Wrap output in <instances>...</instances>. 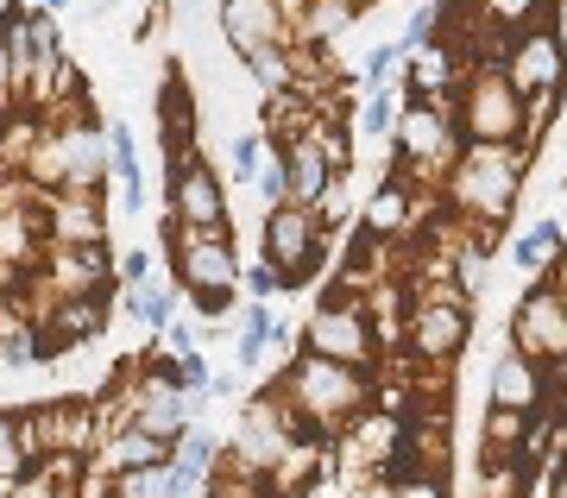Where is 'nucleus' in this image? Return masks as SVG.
<instances>
[{
  "label": "nucleus",
  "mask_w": 567,
  "mask_h": 498,
  "mask_svg": "<svg viewBox=\"0 0 567 498\" xmlns=\"http://www.w3.org/2000/svg\"><path fill=\"white\" fill-rule=\"evenodd\" d=\"M278 398L303 417L309 436H341L353 417H365L372 404H379V373H365V366H347V359H322L297 347V359L278 373Z\"/></svg>",
  "instance_id": "f257e3e1"
},
{
  "label": "nucleus",
  "mask_w": 567,
  "mask_h": 498,
  "mask_svg": "<svg viewBox=\"0 0 567 498\" xmlns=\"http://www.w3.org/2000/svg\"><path fill=\"white\" fill-rule=\"evenodd\" d=\"M461 108L454 95H404V114H398V133H391V171H404L410 183H435L442 190L454 159H461Z\"/></svg>",
  "instance_id": "20e7f679"
},
{
  "label": "nucleus",
  "mask_w": 567,
  "mask_h": 498,
  "mask_svg": "<svg viewBox=\"0 0 567 498\" xmlns=\"http://www.w3.org/2000/svg\"><path fill=\"white\" fill-rule=\"evenodd\" d=\"M39 202H44V240H58V246L107 240V190H39Z\"/></svg>",
  "instance_id": "f8f14e48"
},
{
  "label": "nucleus",
  "mask_w": 567,
  "mask_h": 498,
  "mask_svg": "<svg viewBox=\"0 0 567 498\" xmlns=\"http://www.w3.org/2000/svg\"><path fill=\"white\" fill-rule=\"evenodd\" d=\"M240 291H246V297H278V291H284V272H278L271 260H252V265H246V278H240Z\"/></svg>",
  "instance_id": "e433bc0d"
},
{
  "label": "nucleus",
  "mask_w": 567,
  "mask_h": 498,
  "mask_svg": "<svg viewBox=\"0 0 567 498\" xmlns=\"http://www.w3.org/2000/svg\"><path fill=\"white\" fill-rule=\"evenodd\" d=\"M158 341L171 347V354H189V347H203V341H208V328H196V322H171Z\"/></svg>",
  "instance_id": "ea45409f"
},
{
  "label": "nucleus",
  "mask_w": 567,
  "mask_h": 498,
  "mask_svg": "<svg viewBox=\"0 0 567 498\" xmlns=\"http://www.w3.org/2000/svg\"><path fill=\"white\" fill-rule=\"evenodd\" d=\"M360 20H365V7H360V0H309V7H303V20L290 26V39H309V44H341Z\"/></svg>",
  "instance_id": "5701e85b"
},
{
  "label": "nucleus",
  "mask_w": 567,
  "mask_h": 498,
  "mask_svg": "<svg viewBox=\"0 0 567 498\" xmlns=\"http://www.w3.org/2000/svg\"><path fill=\"white\" fill-rule=\"evenodd\" d=\"M466 341H473V297H466L461 284H416L404 354L410 359H461Z\"/></svg>",
  "instance_id": "0eeeda50"
},
{
  "label": "nucleus",
  "mask_w": 567,
  "mask_h": 498,
  "mask_svg": "<svg viewBox=\"0 0 567 498\" xmlns=\"http://www.w3.org/2000/svg\"><path fill=\"white\" fill-rule=\"evenodd\" d=\"M158 140L164 152H196V95H189V82L177 70L158 89Z\"/></svg>",
  "instance_id": "4be33fe9"
},
{
  "label": "nucleus",
  "mask_w": 567,
  "mask_h": 498,
  "mask_svg": "<svg viewBox=\"0 0 567 498\" xmlns=\"http://www.w3.org/2000/svg\"><path fill=\"white\" fill-rule=\"evenodd\" d=\"M561 101H567V89H536V95H524V140L529 145L548 140V126L561 120Z\"/></svg>",
  "instance_id": "473e14b6"
},
{
  "label": "nucleus",
  "mask_w": 567,
  "mask_h": 498,
  "mask_svg": "<svg viewBox=\"0 0 567 498\" xmlns=\"http://www.w3.org/2000/svg\"><path fill=\"white\" fill-rule=\"evenodd\" d=\"M265 260L284 272V291H303L328 265V221L316 202H278L265 209Z\"/></svg>",
  "instance_id": "6e6552de"
},
{
  "label": "nucleus",
  "mask_w": 567,
  "mask_h": 498,
  "mask_svg": "<svg viewBox=\"0 0 567 498\" xmlns=\"http://www.w3.org/2000/svg\"><path fill=\"white\" fill-rule=\"evenodd\" d=\"M303 7H309V0H284V13H290V26L303 20Z\"/></svg>",
  "instance_id": "a18cd8bd"
},
{
  "label": "nucleus",
  "mask_w": 567,
  "mask_h": 498,
  "mask_svg": "<svg viewBox=\"0 0 567 498\" xmlns=\"http://www.w3.org/2000/svg\"><path fill=\"white\" fill-rule=\"evenodd\" d=\"M39 7H51V13H63V7H76V0H39Z\"/></svg>",
  "instance_id": "49530a36"
},
{
  "label": "nucleus",
  "mask_w": 567,
  "mask_h": 498,
  "mask_svg": "<svg viewBox=\"0 0 567 498\" xmlns=\"http://www.w3.org/2000/svg\"><path fill=\"white\" fill-rule=\"evenodd\" d=\"M284 159H290V202H322L328 196V183L341 177L334 164H328V152L316 140H297V145H284Z\"/></svg>",
  "instance_id": "b1692460"
},
{
  "label": "nucleus",
  "mask_w": 567,
  "mask_h": 498,
  "mask_svg": "<svg viewBox=\"0 0 567 498\" xmlns=\"http://www.w3.org/2000/svg\"><path fill=\"white\" fill-rule=\"evenodd\" d=\"M486 404H511V410H536V404H548V366L543 359H529L524 347H511L505 359H492Z\"/></svg>",
  "instance_id": "2eb2a0df"
},
{
  "label": "nucleus",
  "mask_w": 567,
  "mask_h": 498,
  "mask_svg": "<svg viewBox=\"0 0 567 498\" xmlns=\"http://www.w3.org/2000/svg\"><path fill=\"white\" fill-rule=\"evenodd\" d=\"M0 120H7V114H0Z\"/></svg>",
  "instance_id": "de8ad7c7"
},
{
  "label": "nucleus",
  "mask_w": 567,
  "mask_h": 498,
  "mask_svg": "<svg viewBox=\"0 0 567 498\" xmlns=\"http://www.w3.org/2000/svg\"><path fill=\"white\" fill-rule=\"evenodd\" d=\"M252 190H259V202H265V209H278V202H290V159H284V152H271V159H265V171L252 177Z\"/></svg>",
  "instance_id": "c9c22d12"
},
{
  "label": "nucleus",
  "mask_w": 567,
  "mask_h": 498,
  "mask_svg": "<svg viewBox=\"0 0 567 498\" xmlns=\"http://www.w3.org/2000/svg\"><path fill=\"white\" fill-rule=\"evenodd\" d=\"M529 429H536V410H511V404H486V423H480V460H511V455H529Z\"/></svg>",
  "instance_id": "412c9836"
},
{
  "label": "nucleus",
  "mask_w": 567,
  "mask_h": 498,
  "mask_svg": "<svg viewBox=\"0 0 567 498\" xmlns=\"http://www.w3.org/2000/svg\"><path fill=\"white\" fill-rule=\"evenodd\" d=\"M555 7L561 0H473V13L492 26V32H524V26H543V20H555Z\"/></svg>",
  "instance_id": "bb28decb"
},
{
  "label": "nucleus",
  "mask_w": 567,
  "mask_h": 498,
  "mask_svg": "<svg viewBox=\"0 0 567 498\" xmlns=\"http://www.w3.org/2000/svg\"><path fill=\"white\" fill-rule=\"evenodd\" d=\"M158 234H164L171 278L183 284V297L196 303L208 322H221V309L234 303V291L246 278V260H240V246H234V234L227 227H196V221L171 215V209H164Z\"/></svg>",
  "instance_id": "7ed1b4c3"
},
{
  "label": "nucleus",
  "mask_w": 567,
  "mask_h": 498,
  "mask_svg": "<svg viewBox=\"0 0 567 498\" xmlns=\"http://www.w3.org/2000/svg\"><path fill=\"white\" fill-rule=\"evenodd\" d=\"M461 77H466V58L442 39V32L404 58V95H454Z\"/></svg>",
  "instance_id": "dca6fc26"
},
{
  "label": "nucleus",
  "mask_w": 567,
  "mask_h": 498,
  "mask_svg": "<svg viewBox=\"0 0 567 498\" xmlns=\"http://www.w3.org/2000/svg\"><path fill=\"white\" fill-rule=\"evenodd\" d=\"M234 373H240V366H234ZM234 373H215V385H208V398H234V392H240V379H234Z\"/></svg>",
  "instance_id": "79ce46f5"
},
{
  "label": "nucleus",
  "mask_w": 567,
  "mask_h": 498,
  "mask_svg": "<svg viewBox=\"0 0 567 498\" xmlns=\"http://www.w3.org/2000/svg\"><path fill=\"white\" fill-rule=\"evenodd\" d=\"M543 498H567V467H561V474H555V479L543 486Z\"/></svg>",
  "instance_id": "c03bdc74"
},
{
  "label": "nucleus",
  "mask_w": 567,
  "mask_h": 498,
  "mask_svg": "<svg viewBox=\"0 0 567 498\" xmlns=\"http://www.w3.org/2000/svg\"><path fill=\"white\" fill-rule=\"evenodd\" d=\"M140 278H152V265H145V253L133 246V253H121V284H140Z\"/></svg>",
  "instance_id": "a19ab883"
},
{
  "label": "nucleus",
  "mask_w": 567,
  "mask_h": 498,
  "mask_svg": "<svg viewBox=\"0 0 567 498\" xmlns=\"http://www.w3.org/2000/svg\"><path fill=\"white\" fill-rule=\"evenodd\" d=\"M121 303L133 309L140 328L164 335L171 322H177V284H158V278H140V284H121Z\"/></svg>",
  "instance_id": "a878e982"
},
{
  "label": "nucleus",
  "mask_w": 567,
  "mask_h": 498,
  "mask_svg": "<svg viewBox=\"0 0 567 498\" xmlns=\"http://www.w3.org/2000/svg\"><path fill=\"white\" fill-rule=\"evenodd\" d=\"M454 108L466 140H524V89L511 82L505 63H466Z\"/></svg>",
  "instance_id": "423d86ee"
},
{
  "label": "nucleus",
  "mask_w": 567,
  "mask_h": 498,
  "mask_svg": "<svg viewBox=\"0 0 567 498\" xmlns=\"http://www.w3.org/2000/svg\"><path fill=\"white\" fill-rule=\"evenodd\" d=\"M505 70H511V82H517L524 95H536V89H567V39L555 32V20L511 32Z\"/></svg>",
  "instance_id": "9d476101"
},
{
  "label": "nucleus",
  "mask_w": 567,
  "mask_h": 498,
  "mask_svg": "<svg viewBox=\"0 0 567 498\" xmlns=\"http://www.w3.org/2000/svg\"><path fill=\"white\" fill-rule=\"evenodd\" d=\"M297 347H309V354H322V359H347V366L379 373V335H372L365 297H353V291H341V284H334V291H322V303L309 309Z\"/></svg>",
  "instance_id": "39448f33"
},
{
  "label": "nucleus",
  "mask_w": 567,
  "mask_h": 498,
  "mask_svg": "<svg viewBox=\"0 0 567 498\" xmlns=\"http://www.w3.org/2000/svg\"><path fill=\"white\" fill-rule=\"evenodd\" d=\"M391 498H447V479H423V474L391 479Z\"/></svg>",
  "instance_id": "58836bf2"
},
{
  "label": "nucleus",
  "mask_w": 567,
  "mask_h": 498,
  "mask_svg": "<svg viewBox=\"0 0 567 498\" xmlns=\"http://www.w3.org/2000/svg\"><path fill=\"white\" fill-rule=\"evenodd\" d=\"M398 114H404V101H398V95H385V89H365L353 126H360L365 140H391V133H398Z\"/></svg>",
  "instance_id": "c756f323"
},
{
  "label": "nucleus",
  "mask_w": 567,
  "mask_h": 498,
  "mask_svg": "<svg viewBox=\"0 0 567 498\" xmlns=\"http://www.w3.org/2000/svg\"><path fill=\"white\" fill-rule=\"evenodd\" d=\"M221 448H227L221 436H208V429L189 423V436L177 441V467H183V474H196V479H208V474H215V460H221Z\"/></svg>",
  "instance_id": "2f4dec72"
},
{
  "label": "nucleus",
  "mask_w": 567,
  "mask_h": 498,
  "mask_svg": "<svg viewBox=\"0 0 567 498\" xmlns=\"http://www.w3.org/2000/svg\"><path fill=\"white\" fill-rule=\"evenodd\" d=\"M95 460L102 467H114V474H133V467H164V460H177V441L152 436V429H140V423H126L121 436H107L102 448H95Z\"/></svg>",
  "instance_id": "6ab92c4d"
},
{
  "label": "nucleus",
  "mask_w": 567,
  "mask_h": 498,
  "mask_svg": "<svg viewBox=\"0 0 567 498\" xmlns=\"http://www.w3.org/2000/svg\"><path fill=\"white\" fill-rule=\"evenodd\" d=\"M265 347H290L297 354V341L284 335V322H278V309H271V297H246V309H240V335H234V366L240 373H252L265 359Z\"/></svg>",
  "instance_id": "a211bd4d"
},
{
  "label": "nucleus",
  "mask_w": 567,
  "mask_h": 498,
  "mask_svg": "<svg viewBox=\"0 0 567 498\" xmlns=\"http://www.w3.org/2000/svg\"><path fill=\"white\" fill-rule=\"evenodd\" d=\"M265 152H271V140H265V126H240L234 140H227V159H234V183H252L265 171Z\"/></svg>",
  "instance_id": "7c9ffc66"
},
{
  "label": "nucleus",
  "mask_w": 567,
  "mask_h": 498,
  "mask_svg": "<svg viewBox=\"0 0 567 498\" xmlns=\"http://www.w3.org/2000/svg\"><path fill=\"white\" fill-rule=\"evenodd\" d=\"M240 70L259 82V95H278V89H297V63H290V44H259L246 51Z\"/></svg>",
  "instance_id": "cd10ccee"
},
{
  "label": "nucleus",
  "mask_w": 567,
  "mask_h": 498,
  "mask_svg": "<svg viewBox=\"0 0 567 498\" xmlns=\"http://www.w3.org/2000/svg\"><path fill=\"white\" fill-rule=\"evenodd\" d=\"M536 164V145L529 140H466L454 171L442 183L447 215L461 221H505L524 196V177Z\"/></svg>",
  "instance_id": "f03ea898"
},
{
  "label": "nucleus",
  "mask_w": 567,
  "mask_h": 498,
  "mask_svg": "<svg viewBox=\"0 0 567 498\" xmlns=\"http://www.w3.org/2000/svg\"><path fill=\"white\" fill-rule=\"evenodd\" d=\"M164 209L196 227H227V183L208 159L183 164V171H164Z\"/></svg>",
  "instance_id": "ddd939ff"
},
{
  "label": "nucleus",
  "mask_w": 567,
  "mask_h": 498,
  "mask_svg": "<svg viewBox=\"0 0 567 498\" xmlns=\"http://www.w3.org/2000/svg\"><path fill=\"white\" fill-rule=\"evenodd\" d=\"M561 246H567V234H561V221H529L524 234L511 240V265L524 272V278H543L548 265L561 260Z\"/></svg>",
  "instance_id": "393cba45"
},
{
  "label": "nucleus",
  "mask_w": 567,
  "mask_h": 498,
  "mask_svg": "<svg viewBox=\"0 0 567 498\" xmlns=\"http://www.w3.org/2000/svg\"><path fill=\"white\" fill-rule=\"evenodd\" d=\"M221 39L234 58L246 51H259V44H290V13H284V0H221Z\"/></svg>",
  "instance_id": "4468645a"
},
{
  "label": "nucleus",
  "mask_w": 567,
  "mask_h": 498,
  "mask_svg": "<svg viewBox=\"0 0 567 498\" xmlns=\"http://www.w3.org/2000/svg\"><path fill=\"white\" fill-rule=\"evenodd\" d=\"M171 373H177V385L189 392V404H208V385H215V373H208V354H203V347L171 354Z\"/></svg>",
  "instance_id": "f704fd0d"
},
{
  "label": "nucleus",
  "mask_w": 567,
  "mask_h": 498,
  "mask_svg": "<svg viewBox=\"0 0 567 498\" xmlns=\"http://www.w3.org/2000/svg\"><path fill=\"white\" fill-rule=\"evenodd\" d=\"M404 39H385V44H372V51H365V63H360V89H385L391 77H398V70H404Z\"/></svg>",
  "instance_id": "72a5a7b5"
},
{
  "label": "nucleus",
  "mask_w": 567,
  "mask_h": 498,
  "mask_svg": "<svg viewBox=\"0 0 567 498\" xmlns=\"http://www.w3.org/2000/svg\"><path fill=\"white\" fill-rule=\"evenodd\" d=\"M511 347H524L543 366H567V297L548 278H536L511 309Z\"/></svg>",
  "instance_id": "1a4fd4ad"
},
{
  "label": "nucleus",
  "mask_w": 567,
  "mask_h": 498,
  "mask_svg": "<svg viewBox=\"0 0 567 498\" xmlns=\"http://www.w3.org/2000/svg\"><path fill=\"white\" fill-rule=\"evenodd\" d=\"M454 467V436H447V417L442 410H410L404 417V436H398V455H391V479H447Z\"/></svg>",
  "instance_id": "9b49d317"
},
{
  "label": "nucleus",
  "mask_w": 567,
  "mask_h": 498,
  "mask_svg": "<svg viewBox=\"0 0 567 498\" xmlns=\"http://www.w3.org/2000/svg\"><path fill=\"white\" fill-rule=\"evenodd\" d=\"M25 95H20V70H13V58H7V44H0V114H20Z\"/></svg>",
  "instance_id": "4c0bfd02"
},
{
  "label": "nucleus",
  "mask_w": 567,
  "mask_h": 498,
  "mask_svg": "<svg viewBox=\"0 0 567 498\" xmlns=\"http://www.w3.org/2000/svg\"><path fill=\"white\" fill-rule=\"evenodd\" d=\"M316 120H322V108H316V95H303V89H278V95H265V140H271V152L297 145Z\"/></svg>",
  "instance_id": "aec40b11"
},
{
  "label": "nucleus",
  "mask_w": 567,
  "mask_h": 498,
  "mask_svg": "<svg viewBox=\"0 0 567 498\" xmlns=\"http://www.w3.org/2000/svg\"><path fill=\"white\" fill-rule=\"evenodd\" d=\"M410 303H416V284L410 278H379L365 291V316H372V335H379V354H404V328H410Z\"/></svg>",
  "instance_id": "f3484780"
},
{
  "label": "nucleus",
  "mask_w": 567,
  "mask_h": 498,
  "mask_svg": "<svg viewBox=\"0 0 567 498\" xmlns=\"http://www.w3.org/2000/svg\"><path fill=\"white\" fill-rule=\"evenodd\" d=\"M543 278H548V284H555V291H561V297H567V246H561V260H555V265H548V272H543Z\"/></svg>",
  "instance_id": "37998d69"
},
{
  "label": "nucleus",
  "mask_w": 567,
  "mask_h": 498,
  "mask_svg": "<svg viewBox=\"0 0 567 498\" xmlns=\"http://www.w3.org/2000/svg\"><path fill=\"white\" fill-rule=\"evenodd\" d=\"M32 474V455H25V436H20V404H0V479L20 486Z\"/></svg>",
  "instance_id": "c85d7f7f"
}]
</instances>
